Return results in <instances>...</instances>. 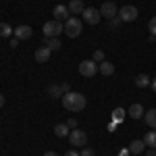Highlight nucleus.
<instances>
[{
    "mask_svg": "<svg viewBox=\"0 0 156 156\" xmlns=\"http://www.w3.org/2000/svg\"><path fill=\"white\" fill-rule=\"evenodd\" d=\"M62 106L67 110H71V112H79V110L85 108V96L79 94V92H67L62 96Z\"/></svg>",
    "mask_w": 156,
    "mask_h": 156,
    "instance_id": "f257e3e1",
    "label": "nucleus"
},
{
    "mask_svg": "<svg viewBox=\"0 0 156 156\" xmlns=\"http://www.w3.org/2000/svg\"><path fill=\"white\" fill-rule=\"evenodd\" d=\"M81 27H83V23H81L77 17H73V15H71V17L65 21V34L73 40V37H77L79 34H81Z\"/></svg>",
    "mask_w": 156,
    "mask_h": 156,
    "instance_id": "f03ea898",
    "label": "nucleus"
},
{
    "mask_svg": "<svg viewBox=\"0 0 156 156\" xmlns=\"http://www.w3.org/2000/svg\"><path fill=\"white\" fill-rule=\"evenodd\" d=\"M42 31H44V37H58V34L65 31V23H60V21H48V23H44L42 27Z\"/></svg>",
    "mask_w": 156,
    "mask_h": 156,
    "instance_id": "7ed1b4c3",
    "label": "nucleus"
},
{
    "mask_svg": "<svg viewBox=\"0 0 156 156\" xmlns=\"http://www.w3.org/2000/svg\"><path fill=\"white\" fill-rule=\"evenodd\" d=\"M137 15H140V11H137L133 4H125L123 9H119V19L123 21V23H131V21H135Z\"/></svg>",
    "mask_w": 156,
    "mask_h": 156,
    "instance_id": "20e7f679",
    "label": "nucleus"
},
{
    "mask_svg": "<svg viewBox=\"0 0 156 156\" xmlns=\"http://www.w3.org/2000/svg\"><path fill=\"white\" fill-rule=\"evenodd\" d=\"M69 142H71V146H75V148H83V146L87 144V133L81 131V129H71Z\"/></svg>",
    "mask_w": 156,
    "mask_h": 156,
    "instance_id": "39448f33",
    "label": "nucleus"
},
{
    "mask_svg": "<svg viewBox=\"0 0 156 156\" xmlns=\"http://www.w3.org/2000/svg\"><path fill=\"white\" fill-rule=\"evenodd\" d=\"M79 73H81V75H83V77H94V75H96L98 73V62L96 60H81V62H79Z\"/></svg>",
    "mask_w": 156,
    "mask_h": 156,
    "instance_id": "423d86ee",
    "label": "nucleus"
},
{
    "mask_svg": "<svg viewBox=\"0 0 156 156\" xmlns=\"http://www.w3.org/2000/svg\"><path fill=\"white\" fill-rule=\"evenodd\" d=\"M81 17H83V21H85L87 25H98V23H100V19H102L100 9H94V6L85 9V11L81 12Z\"/></svg>",
    "mask_w": 156,
    "mask_h": 156,
    "instance_id": "0eeeda50",
    "label": "nucleus"
},
{
    "mask_svg": "<svg viewBox=\"0 0 156 156\" xmlns=\"http://www.w3.org/2000/svg\"><path fill=\"white\" fill-rule=\"evenodd\" d=\"M117 12H119L117 4H115V2H110V0H108V2L104 0V4L100 6V15H102L104 19H108V21H110V19H115V17H117Z\"/></svg>",
    "mask_w": 156,
    "mask_h": 156,
    "instance_id": "6e6552de",
    "label": "nucleus"
},
{
    "mask_svg": "<svg viewBox=\"0 0 156 156\" xmlns=\"http://www.w3.org/2000/svg\"><path fill=\"white\" fill-rule=\"evenodd\" d=\"M69 17H71V12H69V6H65V4H56V6H54V19H56V21L65 23Z\"/></svg>",
    "mask_w": 156,
    "mask_h": 156,
    "instance_id": "1a4fd4ad",
    "label": "nucleus"
},
{
    "mask_svg": "<svg viewBox=\"0 0 156 156\" xmlns=\"http://www.w3.org/2000/svg\"><path fill=\"white\" fill-rule=\"evenodd\" d=\"M31 34H34V31H31L29 25H19V27H15V37H17L19 42H21V40H29Z\"/></svg>",
    "mask_w": 156,
    "mask_h": 156,
    "instance_id": "9d476101",
    "label": "nucleus"
},
{
    "mask_svg": "<svg viewBox=\"0 0 156 156\" xmlns=\"http://www.w3.org/2000/svg\"><path fill=\"white\" fill-rule=\"evenodd\" d=\"M50 54H52V50L46 48V46H42V48L36 50V60H37V62H48Z\"/></svg>",
    "mask_w": 156,
    "mask_h": 156,
    "instance_id": "9b49d317",
    "label": "nucleus"
},
{
    "mask_svg": "<svg viewBox=\"0 0 156 156\" xmlns=\"http://www.w3.org/2000/svg\"><path fill=\"white\" fill-rule=\"evenodd\" d=\"M98 71L102 73L104 77H108V75H112V73H115V65H112V62H108V60H102V62H98Z\"/></svg>",
    "mask_w": 156,
    "mask_h": 156,
    "instance_id": "f8f14e48",
    "label": "nucleus"
},
{
    "mask_svg": "<svg viewBox=\"0 0 156 156\" xmlns=\"http://www.w3.org/2000/svg\"><path fill=\"white\" fill-rule=\"evenodd\" d=\"M127 112H129V117H131V119H142L146 110H144V106H142V104H131Z\"/></svg>",
    "mask_w": 156,
    "mask_h": 156,
    "instance_id": "ddd939ff",
    "label": "nucleus"
},
{
    "mask_svg": "<svg viewBox=\"0 0 156 156\" xmlns=\"http://www.w3.org/2000/svg\"><path fill=\"white\" fill-rule=\"evenodd\" d=\"M144 148H146L144 140H133L131 144H129V152L137 156V154H142V152H144Z\"/></svg>",
    "mask_w": 156,
    "mask_h": 156,
    "instance_id": "4468645a",
    "label": "nucleus"
},
{
    "mask_svg": "<svg viewBox=\"0 0 156 156\" xmlns=\"http://www.w3.org/2000/svg\"><path fill=\"white\" fill-rule=\"evenodd\" d=\"M83 11H85V6H83L81 0H71L69 2V12H73V17L79 15V12H83Z\"/></svg>",
    "mask_w": 156,
    "mask_h": 156,
    "instance_id": "2eb2a0df",
    "label": "nucleus"
},
{
    "mask_svg": "<svg viewBox=\"0 0 156 156\" xmlns=\"http://www.w3.org/2000/svg\"><path fill=\"white\" fill-rule=\"evenodd\" d=\"M54 133H56L58 137H69V133H71V127H69L67 123H58V125L54 127Z\"/></svg>",
    "mask_w": 156,
    "mask_h": 156,
    "instance_id": "dca6fc26",
    "label": "nucleus"
},
{
    "mask_svg": "<svg viewBox=\"0 0 156 156\" xmlns=\"http://www.w3.org/2000/svg\"><path fill=\"white\" fill-rule=\"evenodd\" d=\"M144 117H146V123H148V127H150V129H156V108H152V110L144 112Z\"/></svg>",
    "mask_w": 156,
    "mask_h": 156,
    "instance_id": "f3484780",
    "label": "nucleus"
},
{
    "mask_svg": "<svg viewBox=\"0 0 156 156\" xmlns=\"http://www.w3.org/2000/svg\"><path fill=\"white\" fill-rule=\"evenodd\" d=\"M44 44H46V48H50V50H58L60 46H62L58 37H44Z\"/></svg>",
    "mask_w": 156,
    "mask_h": 156,
    "instance_id": "a211bd4d",
    "label": "nucleus"
},
{
    "mask_svg": "<svg viewBox=\"0 0 156 156\" xmlns=\"http://www.w3.org/2000/svg\"><path fill=\"white\" fill-rule=\"evenodd\" d=\"M144 144L150 146V148H156V129H152L144 135Z\"/></svg>",
    "mask_w": 156,
    "mask_h": 156,
    "instance_id": "6ab92c4d",
    "label": "nucleus"
},
{
    "mask_svg": "<svg viewBox=\"0 0 156 156\" xmlns=\"http://www.w3.org/2000/svg\"><path fill=\"white\" fill-rule=\"evenodd\" d=\"M125 115H127V110H123V108H115L110 117H112L115 123H123V121H125Z\"/></svg>",
    "mask_w": 156,
    "mask_h": 156,
    "instance_id": "aec40b11",
    "label": "nucleus"
},
{
    "mask_svg": "<svg viewBox=\"0 0 156 156\" xmlns=\"http://www.w3.org/2000/svg\"><path fill=\"white\" fill-rule=\"evenodd\" d=\"M48 94L52 98H62V96H65V90H62V85H50Z\"/></svg>",
    "mask_w": 156,
    "mask_h": 156,
    "instance_id": "412c9836",
    "label": "nucleus"
},
{
    "mask_svg": "<svg viewBox=\"0 0 156 156\" xmlns=\"http://www.w3.org/2000/svg\"><path fill=\"white\" fill-rule=\"evenodd\" d=\"M150 81H152V79H150L148 75H144V73H140V75L135 77V85H137V87H146V85H150Z\"/></svg>",
    "mask_w": 156,
    "mask_h": 156,
    "instance_id": "4be33fe9",
    "label": "nucleus"
},
{
    "mask_svg": "<svg viewBox=\"0 0 156 156\" xmlns=\"http://www.w3.org/2000/svg\"><path fill=\"white\" fill-rule=\"evenodd\" d=\"M12 31H15V29H12L9 23H0V37H9Z\"/></svg>",
    "mask_w": 156,
    "mask_h": 156,
    "instance_id": "5701e85b",
    "label": "nucleus"
},
{
    "mask_svg": "<svg viewBox=\"0 0 156 156\" xmlns=\"http://www.w3.org/2000/svg\"><path fill=\"white\" fill-rule=\"evenodd\" d=\"M92 60L102 62V60H106V56H104V52H102V50H96V52H94V56H92Z\"/></svg>",
    "mask_w": 156,
    "mask_h": 156,
    "instance_id": "b1692460",
    "label": "nucleus"
},
{
    "mask_svg": "<svg viewBox=\"0 0 156 156\" xmlns=\"http://www.w3.org/2000/svg\"><path fill=\"white\" fill-rule=\"evenodd\" d=\"M148 29H150L152 36H156V17H152V19L148 21Z\"/></svg>",
    "mask_w": 156,
    "mask_h": 156,
    "instance_id": "393cba45",
    "label": "nucleus"
},
{
    "mask_svg": "<svg viewBox=\"0 0 156 156\" xmlns=\"http://www.w3.org/2000/svg\"><path fill=\"white\" fill-rule=\"evenodd\" d=\"M79 156H96V152H94L92 148H81V152H79Z\"/></svg>",
    "mask_w": 156,
    "mask_h": 156,
    "instance_id": "a878e982",
    "label": "nucleus"
},
{
    "mask_svg": "<svg viewBox=\"0 0 156 156\" xmlns=\"http://www.w3.org/2000/svg\"><path fill=\"white\" fill-rule=\"evenodd\" d=\"M121 23H123V21H121V19H119V15H117L115 19H110V29H117V27H119Z\"/></svg>",
    "mask_w": 156,
    "mask_h": 156,
    "instance_id": "bb28decb",
    "label": "nucleus"
},
{
    "mask_svg": "<svg viewBox=\"0 0 156 156\" xmlns=\"http://www.w3.org/2000/svg\"><path fill=\"white\" fill-rule=\"evenodd\" d=\"M67 125H69L71 129H77V119H69V121H67Z\"/></svg>",
    "mask_w": 156,
    "mask_h": 156,
    "instance_id": "cd10ccee",
    "label": "nucleus"
},
{
    "mask_svg": "<svg viewBox=\"0 0 156 156\" xmlns=\"http://www.w3.org/2000/svg\"><path fill=\"white\" fill-rule=\"evenodd\" d=\"M60 85H62V90H65V94H67V92H71V85L67 83V81H65V83H60Z\"/></svg>",
    "mask_w": 156,
    "mask_h": 156,
    "instance_id": "c85d7f7f",
    "label": "nucleus"
},
{
    "mask_svg": "<svg viewBox=\"0 0 156 156\" xmlns=\"http://www.w3.org/2000/svg\"><path fill=\"white\" fill-rule=\"evenodd\" d=\"M65 156H79V152H77V150H69Z\"/></svg>",
    "mask_w": 156,
    "mask_h": 156,
    "instance_id": "c756f323",
    "label": "nucleus"
},
{
    "mask_svg": "<svg viewBox=\"0 0 156 156\" xmlns=\"http://www.w3.org/2000/svg\"><path fill=\"white\" fill-rule=\"evenodd\" d=\"M11 46H12V48H17V46H19V40H17V37H12V40H11Z\"/></svg>",
    "mask_w": 156,
    "mask_h": 156,
    "instance_id": "7c9ffc66",
    "label": "nucleus"
},
{
    "mask_svg": "<svg viewBox=\"0 0 156 156\" xmlns=\"http://www.w3.org/2000/svg\"><path fill=\"white\" fill-rule=\"evenodd\" d=\"M115 129H117V123H115V121H112V123H110V125H108V131H115Z\"/></svg>",
    "mask_w": 156,
    "mask_h": 156,
    "instance_id": "2f4dec72",
    "label": "nucleus"
},
{
    "mask_svg": "<svg viewBox=\"0 0 156 156\" xmlns=\"http://www.w3.org/2000/svg\"><path fill=\"white\" fill-rule=\"evenodd\" d=\"M148 156H156V148H150L148 150Z\"/></svg>",
    "mask_w": 156,
    "mask_h": 156,
    "instance_id": "473e14b6",
    "label": "nucleus"
},
{
    "mask_svg": "<svg viewBox=\"0 0 156 156\" xmlns=\"http://www.w3.org/2000/svg\"><path fill=\"white\" fill-rule=\"evenodd\" d=\"M129 154H131V152H129V148H127V150H123V152H121L119 156H129Z\"/></svg>",
    "mask_w": 156,
    "mask_h": 156,
    "instance_id": "72a5a7b5",
    "label": "nucleus"
},
{
    "mask_svg": "<svg viewBox=\"0 0 156 156\" xmlns=\"http://www.w3.org/2000/svg\"><path fill=\"white\" fill-rule=\"evenodd\" d=\"M44 156H58V154H56V152H52V150H50V152H44Z\"/></svg>",
    "mask_w": 156,
    "mask_h": 156,
    "instance_id": "f704fd0d",
    "label": "nucleus"
},
{
    "mask_svg": "<svg viewBox=\"0 0 156 156\" xmlns=\"http://www.w3.org/2000/svg\"><path fill=\"white\" fill-rule=\"evenodd\" d=\"M150 85H152V90H154V92H156V77H154V79H152V81H150Z\"/></svg>",
    "mask_w": 156,
    "mask_h": 156,
    "instance_id": "c9c22d12",
    "label": "nucleus"
},
{
    "mask_svg": "<svg viewBox=\"0 0 156 156\" xmlns=\"http://www.w3.org/2000/svg\"><path fill=\"white\" fill-rule=\"evenodd\" d=\"M4 106V96H2V94H0V108Z\"/></svg>",
    "mask_w": 156,
    "mask_h": 156,
    "instance_id": "e433bc0d",
    "label": "nucleus"
},
{
    "mask_svg": "<svg viewBox=\"0 0 156 156\" xmlns=\"http://www.w3.org/2000/svg\"><path fill=\"white\" fill-rule=\"evenodd\" d=\"M110 2H115V0H110Z\"/></svg>",
    "mask_w": 156,
    "mask_h": 156,
    "instance_id": "4c0bfd02",
    "label": "nucleus"
}]
</instances>
